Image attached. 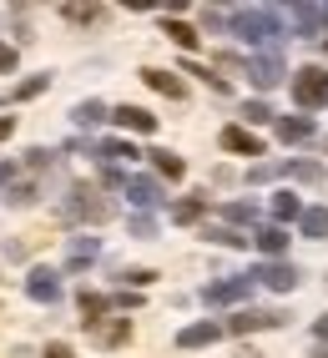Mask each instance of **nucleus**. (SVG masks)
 Wrapping results in <instances>:
<instances>
[{
    "instance_id": "obj_26",
    "label": "nucleus",
    "mask_w": 328,
    "mask_h": 358,
    "mask_svg": "<svg viewBox=\"0 0 328 358\" xmlns=\"http://www.w3.org/2000/svg\"><path fill=\"white\" fill-rule=\"evenodd\" d=\"M61 20H71V26H97L101 6H61Z\"/></svg>"
},
{
    "instance_id": "obj_8",
    "label": "nucleus",
    "mask_w": 328,
    "mask_h": 358,
    "mask_svg": "<svg viewBox=\"0 0 328 358\" xmlns=\"http://www.w3.org/2000/svg\"><path fill=\"white\" fill-rule=\"evenodd\" d=\"M26 298H36V303H61V278H56V268H31V273H26Z\"/></svg>"
},
{
    "instance_id": "obj_2",
    "label": "nucleus",
    "mask_w": 328,
    "mask_h": 358,
    "mask_svg": "<svg viewBox=\"0 0 328 358\" xmlns=\"http://www.w3.org/2000/svg\"><path fill=\"white\" fill-rule=\"evenodd\" d=\"M106 217H111V202L91 187H71L61 197V222H106Z\"/></svg>"
},
{
    "instance_id": "obj_16",
    "label": "nucleus",
    "mask_w": 328,
    "mask_h": 358,
    "mask_svg": "<svg viewBox=\"0 0 328 358\" xmlns=\"http://www.w3.org/2000/svg\"><path fill=\"white\" fill-rule=\"evenodd\" d=\"M97 252H101V243H97V237H76V243L66 248V268H71V273H81L86 262H97Z\"/></svg>"
},
{
    "instance_id": "obj_19",
    "label": "nucleus",
    "mask_w": 328,
    "mask_h": 358,
    "mask_svg": "<svg viewBox=\"0 0 328 358\" xmlns=\"http://www.w3.org/2000/svg\"><path fill=\"white\" fill-rule=\"evenodd\" d=\"M147 157H152V166H157V172L167 177V182H182V172H187V162H182L177 152H167V147H157V152H147Z\"/></svg>"
},
{
    "instance_id": "obj_13",
    "label": "nucleus",
    "mask_w": 328,
    "mask_h": 358,
    "mask_svg": "<svg viewBox=\"0 0 328 358\" xmlns=\"http://www.w3.org/2000/svg\"><path fill=\"white\" fill-rule=\"evenodd\" d=\"M127 197H131V207H162V182H152V177H127Z\"/></svg>"
},
{
    "instance_id": "obj_37",
    "label": "nucleus",
    "mask_w": 328,
    "mask_h": 358,
    "mask_svg": "<svg viewBox=\"0 0 328 358\" xmlns=\"http://www.w3.org/2000/svg\"><path fill=\"white\" fill-rule=\"evenodd\" d=\"M10 131H15V116H0V141H6Z\"/></svg>"
},
{
    "instance_id": "obj_9",
    "label": "nucleus",
    "mask_w": 328,
    "mask_h": 358,
    "mask_svg": "<svg viewBox=\"0 0 328 358\" xmlns=\"http://www.w3.org/2000/svg\"><path fill=\"white\" fill-rule=\"evenodd\" d=\"M273 131H278V141H288V147L313 141V116H273Z\"/></svg>"
},
{
    "instance_id": "obj_15",
    "label": "nucleus",
    "mask_w": 328,
    "mask_h": 358,
    "mask_svg": "<svg viewBox=\"0 0 328 358\" xmlns=\"http://www.w3.org/2000/svg\"><path fill=\"white\" fill-rule=\"evenodd\" d=\"M142 81H147L152 91H162V96H172V101H182V96H187V86L172 76V71H157V66H147V71H142Z\"/></svg>"
},
{
    "instance_id": "obj_30",
    "label": "nucleus",
    "mask_w": 328,
    "mask_h": 358,
    "mask_svg": "<svg viewBox=\"0 0 328 358\" xmlns=\"http://www.w3.org/2000/svg\"><path fill=\"white\" fill-rule=\"evenodd\" d=\"M222 217H227V222H257V207H252V202H227Z\"/></svg>"
},
{
    "instance_id": "obj_33",
    "label": "nucleus",
    "mask_w": 328,
    "mask_h": 358,
    "mask_svg": "<svg viewBox=\"0 0 328 358\" xmlns=\"http://www.w3.org/2000/svg\"><path fill=\"white\" fill-rule=\"evenodd\" d=\"M10 71H15V45L0 41V76H10Z\"/></svg>"
},
{
    "instance_id": "obj_27",
    "label": "nucleus",
    "mask_w": 328,
    "mask_h": 358,
    "mask_svg": "<svg viewBox=\"0 0 328 358\" xmlns=\"http://www.w3.org/2000/svg\"><path fill=\"white\" fill-rule=\"evenodd\" d=\"M273 217H278V222H293V217H303L298 197H293V192H273Z\"/></svg>"
},
{
    "instance_id": "obj_34",
    "label": "nucleus",
    "mask_w": 328,
    "mask_h": 358,
    "mask_svg": "<svg viewBox=\"0 0 328 358\" xmlns=\"http://www.w3.org/2000/svg\"><path fill=\"white\" fill-rule=\"evenodd\" d=\"M157 232V222L147 217V212H142V217H131V237H152Z\"/></svg>"
},
{
    "instance_id": "obj_21",
    "label": "nucleus",
    "mask_w": 328,
    "mask_h": 358,
    "mask_svg": "<svg viewBox=\"0 0 328 358\" xmlns=\"http://www.w3.org/2000/svg\"><path fill=\"white\" fill-rule=\"evenodd\" d=\"M298 227H303V237H328V207H303V217H298Z\"/></svg>"
},
{
    "instance_id": "obj_7",
    "label": "nucleus",
    "mask_w": 328,
    "mask_h": 358,
    "mask_svg": "<svg viewBox=\"0 0 328 358\" xmlns=\"http://www.w3.org/2000/svg\"><path fill=\"white\" fill-rule=\"evenodd\" d=\"M252 293V278L243 273V278H227V282H207V288H202V298L207 303H213V308H227V303H243Z\"/></svg>"
},
{
    "instance_id": "obj_12",
    "label": "nucleus",
    "mask_w": 328,
    "mask_h": 358,
    "mask_svg": "<svg viewBox=\"0 0 328 358\" xmlns=\"http://www.w3.org/2000/svg\"><path fill=\"white\" fill-rule=\"evenodd\" d=\"M218 141H222L227 152H238V157H263V141H257L252 131H243V127H222Z\"/></svg>"
},
{
    "instance_id": "obj_28",
    "label": "nucleus",
    "mask_w": 328,
    "mask_h": 358,
    "mask_svg": "<svg viewBox=\"0 0 328 358\" xmlns=\"http://www.w3.org/2000/svg\"><path fill=\"white\" fill-rule=\"evenodd\" d=\"M162 31H167L182 51H197V31H192V26H182V20H162Z\"/></svg>"
},
{
    "instance_id": "obj_20",
    "label": "nucleus",
    "mask_w": 328,
    "mask_h": 358,
    "mask_svg": "<svg viewBox=\"0 0 328 358\" xmlns=\"http://www.w3.org/2000/svg\"><path fill=\"white\" fill-rule=\"evenodd\" d=\"M76 303H81V323H86V328H97V323L106 318V308H111V298H101V293H91V288H86V293H81Z\"/></svg>"
},
{
    "instance_id": "obj_36",
    "label": "nucleus",
    "mask_w": 328,
    "mask_h": 358,
    "mask_svg": "<svg viewBox=\"0 0 328 358\" xmlns=\"http://www.w3.org/2000/svg\"><path fill=\"white\" fill-rule=\"evenodd\" d=\"M41 358H76V353H71V343H45Z\"/></svg>"
},
{
    "instance_id": "obj_4",
    "label": "nucleus",
    "mask_w": 328,
    "mask_h": 358,
    "mask_svg": "<svg viewBox=\"0 0 328 358\" xmlns=\"http://www.w3.org/2000/svg\"><path fill=\"white\" fill-rule=\"evenodd\" d=\"M288 323V313H278V308H243L238 318H227V333H263V328H283Z\"/></svg>"
},
{
    "instance_id": "obj_6",
    "label": "nucleus",
    "mask_w": 328,
    "mask_h": 358,
    "mask_svg": "<svg viewBox=\"0 0 328 358\" xmlns=\"http://www.w3.org/2000/svg\"><path fill=\"white\" fill-rule=\"evenodd\" d=\"M243 71H248V81H252L257 91H273L278 81H283V56H278V51H263V56H252Z\"/></svg>"
},
{
    "instance_id": "obj_18",
    "label": "nucleus",
    "mask_w": 328,
    "mask_h": 358,
    "mask_svg": "<svg viewBox=\"0 0 328 358\" xmlns=\"http://www.w3.org/2000/svg\"><path fill=\"white\" fill-rule=\"evenodd\" d=\"M252 243L268 252V262H278V257H283V248H288V232L273 222V227H257V237H252Z\"/></svg>"
},
{
    "instance_id": "obj_29",
    "label": "nucleus",
    "mask_w": 328,
    "mask_h": 358,
    "mask_svg": "<svg viewBox=\"0 0 328 358\" xmlns=\"http://www.w3.org/2000/svg\"><path fill=\"white\" fill-rule=\"evenodd\" d=\"M202 237H207V243H222V248H243L248 243L238 227H202Z\"/></svg>"
},
{
    "instance_id": "obj_23",
    "label": "nucleus",
    "mask_w": 328,
    "mask_h": 358,
    "mask_svg": "<svg viewBox=\"0 0 328 358\" xmlns=\"http://www.w3.org/2000/svg\"><path fill=\"white\" fill-rule=\"evenodd\" d=\"M71 122H76V127H101V122H111V111H106L101 101H81V106L71 111Z\"/></svg>"
},
{
    "instance_id": "obj_38",
    "label": "nucleus",
    "mask_w": 328,
    "mask_h": 358,
    "mask_svg": "<svg viewBox=\"0 0 328 358\" xmlns=\"http://www.w3.org/2000/svg\"><path fill=\"white\" fill-rule=\"evenodd\" d=\"M313 333H318V338L328 343V318H318V323H313Z\"/></svg>"
},
{
    "instance_id": "obj_40",
    "label": "nucleus",
    "mask_w": 328,
    "mask_h": 358,
    "mask_svg": "<svg viewBox=\"0 0 328 358\" xmlns=\"http://www.w3.org/2000/svg\"><path fill=\"white\" fill-rule=\"evenodd\" d=\"M323 51H328V41H323Z\"/></svg>"
},
{
    "instance_id": "obj_32",
    "label": "nucleus",
    "mask_w": 328,
    "mask_h": 358,
    "mask_svg": "<svg viewBox=\"0 0 328 358\" xmlns=\"http://www.w3.org/2000/svg\"><path fill=\"white\" fill-rule=\"evenodd\" d=\"M243 116H248L252 127H263V122H273V106L268 101H243Z\"/></svg>"
},
{
    "instance_id": "obj_22",
    "label": "nucleus",
    "mask_w": 328,
    "mask_h": 358,
    "mask_svg": "<svg viewBox=\"0 0 328 358\" xmlns=\"http://www.w3.org/2000/svg\"><path fill=\"white\" fill-rule=\"evenodd\" d=\"M45 86H51V76H26L20 86H10V91H6V101H36Z\"/></svg>"
},
{
    "instance_id": "obj_31",
    "label": "nucleus",
    "mask_w": 328,
    "mask_h": 358,
    "mask_svg": "<svg viewBox=\"0 0 328 358\" xmlns=\"http://www.w3.org/2000/svg\"><path fill=\"white\" fill-rule=\"evenodd\" d=\"M97 157H106V162H131L136 152L127 147V141H101V147H97Z\"/></svg>"
},
{
    "instance_id": "obj_1",
    "label": "nucleus",
    "mask_w": 328,
    "mask_h": 358,
    "mask_svg": "<svg viewBox=\"0 0 328 358\" xmlns=\"http://www.w3.org/2000/svg\"><path fill=\"white\" fill-rule=\"evenodd\" d=\"M227 26H232V36H238V41L268 45V51L288 36V31H283V10H273V6H243V10L227 15Z\"/></svg>"
},
{
    "instance_id": "obj_24",
    "label": "nucleus",
    "mask_w": 328,
    "mask_h": 358,
    "mask_svg": "<svg viewBox=\"0 0 328 358\" xmlns=\"http://www.w3.org/2000/svg\"><path fill=\"white\" fill-rule=\"evenodd\" d=\"M202 212H207L202 197H182V202H172V222H202Z\"/></svg>"
},
{
    "instance_id": "obj_17",
    "label": "nucleus",
    "mask_w": 328,
    "mask_h": 358,
    "mask_svg": "<svg viewBox=\"0 0 328 358\" xmlns=\"http://www.w3.org/2000/svg\"><path fill=\"white\" fill-rule=\"evenodd\" d=\"M91 338H97L101 348H116V343H127L131 338V323L127 318H116V323H97V328H86Z\"/></svg>"
},
{
    "instance_id": "obj_25",
    "label": "nucleus",
    "mask_w": 328,
    "mask_h": 358,
    "mask_svg": "<svg viewBox=\"0 0 328 358\" xmlns=\"http://www.w3.org/2000/svg\"><path fill=\"white\" fill-rule=\"evenodd\" d=\"M278 172H283V177H298V182H323V166H318V162H283Z\"/></svg>"
},
{
    "instance_id": "obj_35",
    "label": "nucleus",
    "mask_w": 328,
    "mask_h": 358,
    "mask_svg": "<svg viewBox=\"0 0 328 358\" xmlns=\"http://www.w3.org/2000/svg\"><path fill=\"white\" fill-rule=\"evenodd\" d=\"M122 278H127V282H131V288H147V282H152V278H157V273H147V268H136V273H122Z\"/></svg>"
},
{
    "instance_id": "obj_10",
    "label": "nucleus",
    "mask_w": 328,
    "mask_h": 358,
    "mask_svg": "<svg viewBox=\"0 0 328 358\" xmlns=\"http://www.w3.org/2000/svg\"><path fill=\"white\" fill-rule=\"evenodd\" d=\"M111 122L122 127V131H136V136H152V131H157V116L142 111V106H116V111H111Z\"/></svg>"
},
{
    "instance_id": "obj_14",
    "label": "nucleus",
    "mask_w": 328,
    "mask_h": 358,
    "mask_svg": "<svg viewBox=\"0 0 328 358\" xmlns=\"http://www.w3.org/2000/svg\"><path fill=\"white\" fill-rule=\"evenodd\" d=\"M218 338H222V323H192V328L177 333V348H207Z\"/></svg>"
},
{
    "instance_id": "obj_11",
    "label": "nucleus",
    "mask_w": 328,
    "mask_h": 358,
    "mask_svg": "<svg viewBox=\"0 0 328 358\" xmlns=\"http://www.w3.org/2000/svg\"><path fill=\"white\" fill-rule=\"evenodd\" d=\"M288 15H293L298 36H323V26H328V6H293Z\"/></svg>"
},
{
    "instance_id": "obj_5",
    "label": "nucleus",
    "mask_w": 328,
    "mask_h": 358,
    "mask_svg": "<svg viewBox=\"0 0 328 358\" xmlns=\"http://www.w3.org/2000/svg\"><path fill=\"white\" fill-rule=\"evenodd\" d=\"M248 278H252V282H263V288H273V293H293L303 273H298V268H288V262H257Z\"/></svg>"
},
{
    "instance_id": "obj_39",
    "label": "nucleus",
    "mask_w": 328,
    "mask_h": 358,
    "mask_svg": "<svg viewBox=\"0 0 328 358\" xmlns=\"http://www.w3.org/2000/svg\"><path fill=\"white\" fill-rule=\"evenodd\" d=\"M313 358H328V343H323V348H313Z\"/></svg>"
},
{
    "instance_id": "obj_3",
    "label": "nucleus",
    "mask_w": 328,
    "mask_h": 358,
    "mask_svg": "<svg viewBox=\"0 0 328 358\" xmlns=\"http://www.w3.org/2000/svg\"><path fill=\"white\" fill-rule=\"evenodd\" d=\"M293 101H298L303 111L328 106V71H323V66H303L298 76H293Z\"/></svg>"
}]
</instances>
